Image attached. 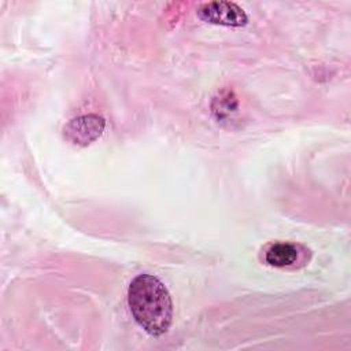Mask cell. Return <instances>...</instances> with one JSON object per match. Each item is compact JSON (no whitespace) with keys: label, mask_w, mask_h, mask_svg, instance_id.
I'll return each mask as SVG.
<instances>
[{"label":"cell","mask_w":351,"mask_h":351,"mask_svg":"<svg viewBox=\"0 0 351 351\" xmlns=\"http://www.w3.org/2000/svg\"><path fill=\"white\" fill-rule=\"evenodd\" d=\"M128 304L140 328L151 336L165 335L173 322V302L163 282L151 274H138L128 288Z\"/></svg>","instance_id":"1"},{"label":"cell","mask_w":351,"mask_h":351,"mask_svg":"<svg viewBox=\"0 0 351 351\" xmlns=\"http://www.w3.org/2000/svg\"><path fill=\"white\" fill-rule=\"evenodd\" d=\"M106 121L96 115L88 114L70 119L63 128V137L73 145L86 147L96 141L104 132Z\"/></svg>","instance_id":"2"},{"label":"cell","mask_w":351,"mask_h":351,"mask_svg":"<svg viewBox=\"0 0 351 351\" xmlns=\"http://www.w3.org/2000/svg\"><path fill=\"white\" fill-rule=\"evenodd\" d=\"M196 14L202 21L221 26L241 27L245 26L248 22L245 11L236 3L230 1L204 3L197 8Z\"/></svg>","instance_id":"3"},{"label":"cell","mask_w":351,"mask_h":351,"mask_svg":"<svg viewBox=\"0 0 351 351\" xmlns=\"http://www.w3.org/2000/svg\"><path fill=\"white\" fill-rule=\"evenodd\" d=\"M299 256V251L296 245L291 243H276L269 247L265 255L266 263L274 267H285L291 266L296 262Z\"/></svg>","instance_id":"4"}]
</instances>
